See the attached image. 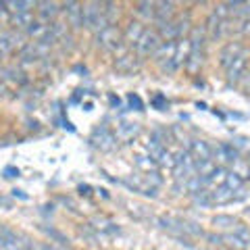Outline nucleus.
<instances>
[{
    "label": "nucleus",
    "instance_id": "nucleus-1",
    "mask_svg": "<svg viewBox=\"0 0 250 250\" xmlns=\"http://www.w3.org/2000/svg\"><path fill=\"white\" fill-rule=\"evenodd\" d=\"M83 25L94 29V31H98V34L103 29L108 27V19H106V15H104L103 4L92 2V4H85L83 6Z\"/></svg>",
    "mask_w": 250,
    "mask_h": 250
},
{
    "label": "nucleus",
    "instance_id": "nucleus-2",
    "mask_svg": "<svg viewBox=\"0 0 250 250\" xmlns=\"http://www.w3.org/2000/svg\"><path fill=\"white\" fill-rule=\"evenodd\" d=\"M163 44L161 36L156 34V31H144L142 38L136 42V52L138 57H146V54H154L159 50V46Z\"/></svg>",
    "mask_w": 250,
    "mask_h": 250
},
{
    "label": "nucleus",
    "instance_id": "nucleus-3",
    "mask_svg": "<svg viewBox=\"0 0 250 250\" xmlns=\"http://www.w3.org/2000/svg\"><path fill=\"white\" fill-rule=\"evenodd\" d=\"M223 240L228 242V244L231 248L236 250H246L250 246V229L246 228V225H236V229H233V233H229V236H223Z\"/></svg>",
    "mask_w": 250,
    "mask_h": 250
},
{
    "label": "nucleus",
    "instance_id": "nucleus-4",
    "mask_svg": "<svg viewBox=\"0 0 250 250\" xmlns=\"http://www.w3.org/2000/svg\"><path fill=\"white\" fill-rule=\"evenodd\" d=\"M121 40H123L121 31L113 25H108L106 29H103L98 34V44L106 50H117V46H121Z\"/></svg>",
    "mask_w": 250,
    "mask_h": 250
},
{
    "label": "nucleus",
    "instance_id": "nucleus-5",
    "mask_svg": "<svg viewBox=\"0 0 250 250\" xmlns=\"http://www.w3.org/2000/svg\"><path fill=\"white\" fill-rule=\"evenodd\" d=\"M140 62H142V61L138 59V54L127 52V54H123V57L117 59L115 67H117V71H121V73H134L136 69L140 67Z\"/></svg>",
    "mask_w": 250,
    "mask_h": 250
},
{
    "label": "nucleus",
    "instance_id": "nucleus-6",
    "mask_svg": "<svg viewBox=\"0 0 250 250\" xmlns=\"http://www.w3.org/2000/svg\"><path fill=\"white\" fill-rule=\"evenodd\" d=\"M236 200V192H231L228 186H219L215 190H210V205H228V202Z\"/></svg>",
    "mask_w": 250,
    "mask_h": 250
},
{
    "label": "nucleus",
    "instance_id": "nucleus-7",
    "mask_svg": "<svg viewBox=\"0 0 250 250\" xmlns=\"http://www.w3.org/2000/svg\"><path fill=\"white\" fill-rule=\"evenodd\" d=\"M190 154L194 161H210V156H213V150H210V146L207 142H202V140H194L190 144Z\"/></svg>",
    "mask_w": 250,
    "mask_h": 250
},
{
    "label": "nucleus",
    "instance_id": "nucleus-8",
    "mask_svg": "<svg viewBox=\"0 0 250 250\" xmlns=\"http://www.w3.org/2000/svg\"><path fill=\"white\" fill-rule=\"evenodd\" d=\"M240 54H244L242 52V46L240 44H236V42H231V44H228L225 48L221 50V65H225V69H228L233 61H236Z\"/></svg>",
    "mask_w": 250,
    "mask_h": 250
},
{
    "label": "nucleus",
    "instance_id": "nucleus-9",
    "mask_svg": "<svg viewBox=\"0 0 250 250\" xmlns=\"http://www.w3.org/2000/svg\"><path fill=\"white\" fill-rule=\"evenodd\" d=\"M0 6H6L13 15H17V13H29V9L38 6V2H31V0H6V2H0Z\"/></svg>",
    "mask_w": 250,
    "mask_h": 250
},
{
    "label": "nucleus",
    "instance_id": "nucleus-10",
    "mask_svg": "<svg viewBox=\"0 0 250 250\" xmlns=\"http://www.w3.org/2000/svg\"><path fill=\"white\" fill-rule=\"evenodd\" d=\"M94 142L103 148V150H111L115 146V136L106 127H100V129H96V134H94Z\"/></svg>",
    "mask_w": 250,
    "mask_h": 250
},
{
    "label": "nucleus",
    "instance_id": "nucleus-11",
    "mask_svg": "<svg viewBox=\"0 0 250 250\" xmlns=\"http://www.w3.org/2000/svg\"><path fill=\"white\" fill-rule=\"evenodd\" d=\"M244 69H246V57L244 54H240V57L228 67V80L229 82H238L242 77V73H244Z\"/></svg>",
    "mask_w": 250,
    "mask_h": 250
},
{
    "label": "nucleus",
    "instance_id": "nucleus-12",
    "mask_svg": "<svg viewBox=\"0 0 250 250\" xmlns=\"http://www.w3.org/2000/svg\"><path fill=\"white\" fill-rule=\"evenodd\" d=\"M156 9L154 13V17L159 19V23H169L171 21V17H173V13H175V4L173 2H156Z\"/></svg>",
    "mask_w": 250,
    "mask_h": 250
},
{
    "label": "nucleus",
    "instance_id": "nucleus-13",
    "mask_svg": "<svg viewBox=\"0 0 250 250\" xmlns=\"http://www.w3.org/2000/svg\"><path fill=\"white\" fill-rule=\"evenodd\" d=\"M175 50H177V42H163L159 46V50L154 52V57L159 61H173L175 59Z\"/></svg>",
    "mask_w": 250,
    "mask_h": 250
},
{
    "label": "nucleus",
    "instance_id": "nucleus-14",
    "mask_svg": "<svg viewBox=\"0 0 250 250\" xmlns=\"http://www.w3.org/2000/svg\"><path fill=\"white\" fill-rule=\"evenodd\" d=\"M217 156H219V161H223V163H236L238 161V150L233 146L229 144H221V146H217Z\"/></svg>",
    "mask_w": 250,
    "mask_h": 250
},
{
    "label": "nucleus",
    "instance_id": "nucleus-15",
    "mask_svg": "<svg viewBox=\"0 0 250 250\" xmlns=\"http://www.w3.org/2000/svg\"><path fill=\"white\" fill-rule=\"evenodd\" d=\"M223 186H228L231 192H244V179H242V175H238L236 171H229V173H225Z\"/></svg>",
    "mask_w": 250,
    "mask_h": 250
},
{
    "label": "nucleus",
    "instance_id": "nucleus-16",
    "mask_svg": "<svg viewBox=\"0 0 250 250\" xmlns=\"http://www.w3.org/2000/svg\"><path fill=\"white\" fill-rule=\"evenodd\" d=\"M38 13H40V17L44 19V21H50V19H54L59 15V4L57 2H38Z\"/></svg>",
    "mask_w": 250,
    "mask_h": 250
},
{
    "label": "nucleus",
    "instance_id": "nucleus-17",
    "mask_svg": "<svg viewBox=\"0 0 250 250\" xmlns=\"http://www.w3.org/2000/svg\"><path fill=\"white\" fill-rule=\"evenodd\" d=\"M17 46V36L13 31H0V54L13 50Z\"/></svg>",
    "mask_w": 250,
    "mask_h": 250
},
{
    "label": "nucleus",
    "instance_id": "nucleus-18",
    "mask_svg": "<svg viewBox=\"0 0 250 250\" xmlns=\"http://www.w3.org/2000/svg\"><path fill=\"white\" fill-rule=\"evenodd\" d=\"M144 27H142V23H138V21H134V23H129V27H127V31H125V42H138L140 38H142V34H144Z\"/></svg>",
    "mask_w": 250,
    "mask_h": 250
},
{
    "label": "nucleus",
    "instance_id": "nucleus-19",
    "mask_svg": "<svg viewBox=\"0 0 250 250\" xmlns=\"http://www.w3.org/2000/svg\"><path fill=\"white\" fill-rule=\"evenodd\" d=\"M11 23L13 25H17V27L29 29L31 25H34V17H31V13H17V15H13L11 17Z\"/></svg>",
    "mask_w": 250,
    "mask_h": 250
},
{
    "label": "nucleus",
    "instance_id": "nucleus-20",
    "mask_svg": "<svg viewBox=\"0 0 250 250\" xmlns=\"http://www.w3.org/2000/svg\"><path fill=\"white\" fill-rule=\"evenodd\" d=\"M138 131H140L138 123H123L121 127H119V138L129 140V138H134V136L138 134Z\"/></svg>",
    "mask_w": 250,
    "mask_h": 250
},
{
    "label": "nucleus",
    "instance_id": "nucleus-21",
    "mask_svg": "<svg viewBox=\"0 0 250 250\" xmlns=\"http://www.w3.org/2000/svg\"><path fill=\"white\" fill-rule=\"evenodd\" d=\"M213 225L215 228H233V225H236V219L229 217V215H217L213 219Z\"/></svg>",
    "mask_w": 250,
    "mask_h": 250
},
{
    "label": "nucleus",
    "instance_id": "nucleus-22",
    "mask_svg": "<svg viewBox=\"0 0 250 250\" xmlns=\"http://www.w3.org/2000/svg\"><path fill=\"white\" fill-rule=\"evenodd\" d=\"M154 11H156V9H154V2H140V4H138V13L142 15L144 19L154 17V15H156Z\"/></svg>",
    "mask_w": 250,
    "mask_h": 250
},
{
    "label": "nucleus",
    "instance_id": "nucleus-23",
    "mask_svg": "<svg viewBox=\"0 0 250 250\" xmlns=\"http://www.w3.org/2000/svg\"><path fill=\"white\" fill-rule=\"evenodd\" d=\"M44 231H46V233H48V236H50V238H52L54 242H59V244H61V246H65V244H67V242H69V240H67L65 236H62V233H61V231H57V229H48V228H44Z\"/></svg>",
    "mask_w": 250,
    "mask_h": 250
},
{
    "label": "nucleus",
    "instance_id": "nucleus-24",
    "mask_svg": "<svg viewBox=\"0 0 250 250\" xmlns=\"http://www.w3.org/2000/svg\"><path fill=\"white\" fill-rule=\"evenodd\" d=\"M136 165H138V167H144V169H152L156 163H154L152 159H146V156H138V159H136Z\"/></svg>",
    "mask_w": 250,
    "mask_h": 250
},
{
    "label": "nucleus",
    "instance_id": "nucleus-25",
    "mask_svg": "<svg viewBox=\"0 0 250 250\" xmlns=\"http://www.w3.org/2000/svg\"><path fill=\"white\" fill-rule=\"evenodd\" d=\"M207 240L210 244H221L223 242V236H215V233H207Z\"/></svg>",
    "mask_w": 250,
    "mask_h": 250
},
{
    "label": "nucleus",
    "instance_id": "nucleus-26",
    "mask_svg": "<svg viewBox=\"0 0 250 250\" xmlns=\"http://www.w3.org/2000/svg\"><path fill=\"white\" fill-rule=\"evenodd\" d=\"M129 104H131V106L136 104V108H138V111H142V100H140L138 96H134V94H131V96H129Z\"/></svg>",
    "mask_w": 250,
    "mask_h": 250
},
{
    "label": "nucleus",
    "instance_id": "nucleus-27",
    "mask_svg": "<svg viewBox=\"0 0 250 250\" xmlns=\"http://www.w3.org/2000/svg\"><path fill=\"white\" fill-rule=\"evenodd\" d=\"M240 31H242V34H250V19L242 21V25H240Z\"/></svg>",
    "mask_w": 250,
    "mask_h": 250
},
{
    "label": "nucleus",
    "instance_id": "nucleus-28",
    "mask_svg": "<svg viewBox=\"0 0 250 250\" xmlns=\"http://www.w3.org/2000/svg\"><path fill=\"white\" fill-rule=\"evenodd\" d=\"M15 173L19 175V171H15V169H6V177H15Z\"/></svg>",
    "mask_w": 250,
    "mask_h": 250
},
{
    "label": "nucleus",
    "instance_id": "nucleus-29",
    "mask_svg": "<svg viewBox=\"0 0 250 250\" xmlns=\"http://www.w3.org/2000/svg\"><path fill=\"white\" fill-rule=\"evenodd\" d=\"M4 236H2V228H0V248H4Z\"/></svg>",
    "mask_w": 250,
    "mask_h": 250
},
{
    "label": "nucleus",
    "instance_id": "nucleus-30",
    "mask_svg": "<svg viewBox=\"0 0 250 250\" xmlns=\"http://www.w3.org/2000/svg\"><path fill=\"white\" fill-rule=\"evenodd\" d=\"M236 13H250V4H244V9H238Z\"/></svg>",
    "mask_w": 250,
    "mask_h": 250
},
{
    "label": "nucleus",
    "instance_id": "nucleus-31",
    "mask_svg": "<svg viewBox=\"0 0 250 250\" xmlns=\"http://www.w3.org/2000/svg\"><path fill=\"white\" fill-rule=\"evenodd\" d=\"M44 250H62V248H59V246H50V244H46V246H44Z\"/></svg>",
    "mask_w": 250,
    "mask_h": 250
},
{
    "label": "nucleus",
    "instance_id": "nucleus-32",
    "mask_svg": "<svg viewBox=\"0 0 250 250\" xmlns=\"http://www.w3.org/2000/svg\"><path fill=\"white\" fill-rule=\"evenodd\" d=\"M0 57H2V54H0Z\"/></svg>",
    "mask_w": 250,
    "mask_h": 250
}]
</instances>
